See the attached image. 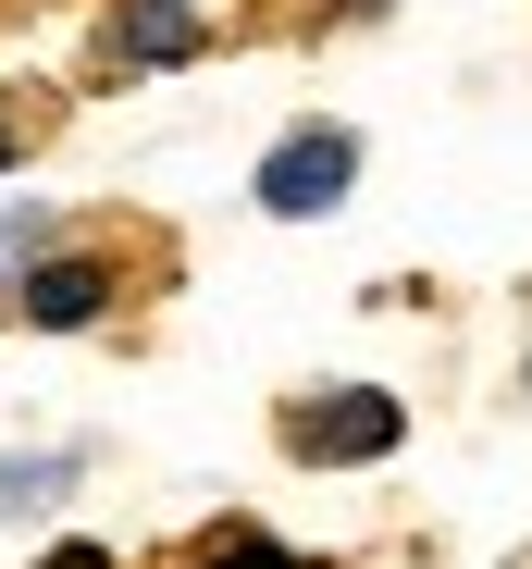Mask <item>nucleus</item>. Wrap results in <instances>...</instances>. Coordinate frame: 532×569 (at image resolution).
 Listing matches in <instances>:
<instances>
[{
  "label": "nucleus",
  "instance_id": "423d86ee",
  "mask_svg": "<svg viewBox=\"0 0 532 569\" xmlns=\"http://www.w3.org/2000/svg\"><path fill=\"white\" fill-rule=\"evenodd\" d=\"M38 248H50V211H26V199H13V211H0V298H13V272H26Z\"/></svg>",
  "mask_w": 532,
  "mask_h": 569
},
{
  "label": "nucleus",
  "instance_id": "0eeeda50",
  "mask_svg": "<svg viewBox=\"0 0 532 569\" xmlns=\"http://www.w3.org/2000/svg\"><path fill=\"white\" fill-rule=\"evenodd\" d=\"M199 569H310V557H285V545H273V532H223V545H211V557H199Z\"/></svg>",
  "mask_w": 532,
  "mask_h": 569
},
{
  "label": "nucleus",
  "instance_id": "f257e3e1",
  "mask_svg": "<svg viewBox=\"0 0 532 569\" xmlns=\"http://www.w3.org/2000/svg\"><path fill=\"white\" fill-rule=\"evenodd\" d=\"M397 433H409V409H397L384 385H334V397L285 409V458H310V470H347V458H384Z\"/></svg>",
  "mask_w": 532,
  "mask_h": 569
},
{
  "label": "nucleus",
  "instance_id": "7ed1b4c3",
  "mask_svg": "<svg viewBox=\"0 0 532 569\" xmlns=\"http://www.w3.org/2000/svg\"><path fill=\"white\" fill-rule=\"evenodd\" d=\"M13 310H26L38 335H87V322L112 310V272H100V260H26V272H13Z\"/></svg>",
  "mask_w": 532,
  "mask_h": 569
},
{
  "label": "nucleus",
  "instance_id": "1a4fd4ad",
  "mask_svg": "<svg viewBox=\"0 0 532 569\" xmlns=\"http://www.w3.org/2000/svg\"><path fill=\"white\" fill-rule=\"evenodd\" d=\"M38 569H112V557H100V545H50Z\"/></svg>",
  "mask_w": 532,
  "mask_h": 569
},
{
  "label": "nucleus",
  "instance_id": "39448f33",
  "mask_svg": "<svg viewBox=\"0 0 532 569\" xmlns=\"http://www.w3.org/2000/svg\"><path fill=\"white\" fill-rule=\"evenodd\" d=\"M50 496H74V458L50 446V458H0V520H26V508H50Z\"/></svg>",
  "mask_w": 532,
  "mask_h": 569
},
{
  "label": "nucleus",
  "instance_id": "20e7f679",
  "mask_svg": "<svg viewBox=\"0 0 532 569\" xmlns=\"http://www.w3.org/2000/svg\"><path fill=\"white\" fill-rule=\"evenodd\" d=\"M187 50H199V13H187V0H124L112 62H187Z\"/></svg>",
  "mask_w": 532,
  "mask_h": 569
},
{
  "label": "nucleus",
  "instance_id": "6e6552de",
  "mask_svg": "<svg viewBox=\"0 0 532 569\" xmlns=\"http://www.w3.org/2000/svg\"><path fill=\"white\" fill-rule=\"evenodd\" d=\"M13 149H26V100H0V173H13Z\"/></svg>",
  "mask_w": 532,
  "mask_h": 569
},
{
  "label": "nucleus",
  "instance_id": "f03ea898",
  "mask_svg": "<svg viewBox=\"0 0 532 569\" xmlns=\"http://www.w3.org/2000/svg\"><path fill=\"white\" fill-rule=\"evenodd\" d=\"M347 186H360V137L347 124H310V137H285L273 161H260V211H285V223H322Z\"/></svg>",
  "mask_w": 532,
  "mask_h": 569
}]
</instances>
